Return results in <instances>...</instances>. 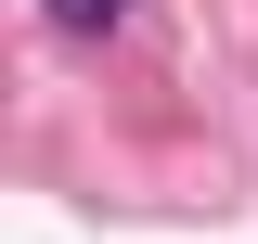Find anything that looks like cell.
Returning <instances> with one entry per match:
<instances>
[{"label": "cell", "instance_id": "obj_1", "mask_svg": "<svg viewBox=\"0 0 258 244\" xmlns=\"http://www.w3.org/2000/svg\"><path fill=\"white\" fill-rule=\"evenodd\" d=\"M52 26L64 39H103V26H129V0H52Z\"/></svg>", "mask_w": 258, "mask_h": 244}]
</instances>
